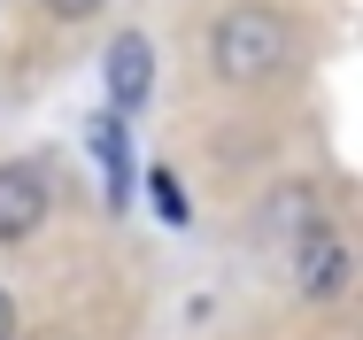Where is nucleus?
Segmentation results:
<instances>
[{
	"label": "nucleus",
	"mask_w": 363,
	"mask_h": 340,
	"mask_svg": "<svg viewBox=\"0 0 363 340\" xmlns=\"http://www.w3.org/2000/svg\"><path fill=\"white\" fill-rule=\"evenodd\" d=\"M294 278H301V294H333V286L348 278V248H340V232H309V240L294 248Z\"/></svg>",
	"instance_id": "20e7f679"
},
{
	"label": "nucleus",
	"mask_w": 363,
	"mask_h": 340,
	"mask_svg": "<svg viewBox=\"0 0 363 340\" xmlns=\"http://www.w3.org/2000/svg\"><path fill=\"white\" fill-rule=\"evenodd\" d=\"M286 23L271 16V8H224L217 31H209V55H217L224 77H271V70L286 62Z\"/></svg>",
	"instance_id": "f257e3e1"
},
{
	"label": "nucleus",
	"mask_w": 363,
	"mask_h": 340,
	"mask_svg": "<svg viewBox=\"0 0 363 340\" xmlns=\"http://www.w3.org/2000/svg\"><path fill=\"white\" fill-rule=\"evenodd\" d=\"M0 340H16V302L0 294Z\"/></svg>",
	"instance_id": "6e6552de"
},
{
	"label": "nucleus",
	"mask_w": 363,
	"mask_h": 340,
	"mask_svg": "<svg viewBox=\"0 0 363 340\" xmlns=\"http://www.w3.org/2000/svg\"><path fill=\"white\" fill-rule=\"evenodd\" d=\"M47 8H55V16H93L101 0H47Z\"/></svg>",
	"instance_id": "0eeeda50"
},
{
	"label": "nucleus",
	"mask_w": 363,
	"mask_h": 340,
	"mask_svg": "<svg viewBox=\"0 0 363 340\" xmlns=\"http://www.w3.org/2000/svg\"><path fill=\"white\" fill-rule=\"evenodd\" d=\"M147 194H155V209H162L170 224H186V194H178V178H170V170H155V178H147Z\"/></svg>",
	"instance_id": "423d86ee"
},
{
	"label": "nucleus",
	"mask_w": 363,
	"mask_h": 340,
	"mask_svg": "<svg viewBox=\"0 0 363 340\" xmlns=\"http://www.w3.org/2000/svg\"><path fill=\"white\" fill-rule=\"evenodd\" d=\"M85 139H93V163H101L108 202H124V124H116V116H93V124H85Z\"/></svg>",
	"instance_id": "39448f33"
},
{
	"label": "nucleus",
	"mask_w": 363,
	"mask_h": 340,
	"mask_svg": "<svg viewBox=\"0 0 363 340\" xmlns=\"http://www.w3.org/2000/svg\"><path fill=\"white\" fill-rule=\"evenodd\" d=\"M47 224V178L23 163H0V240H31Z\"/></svg>",
	"instance_id": "f03ea898"
},
{
	"label": "nucleus",
	"mask_w": 363,
	"mask_h": 340,
	"mask_svg": "<svg viewBox=\"0 0 363 340\" xmlns=\"http://www.w3.org/2000/svg\"><path fill=\"white\" fill-rule=\"evenodd\" d=\"M147 85H155V55H147L140 31H124V39L108 47V101H116V109H140Z\"/></svg>",
	"instance_id": "7ed1b4c3"
}]
</instances>
